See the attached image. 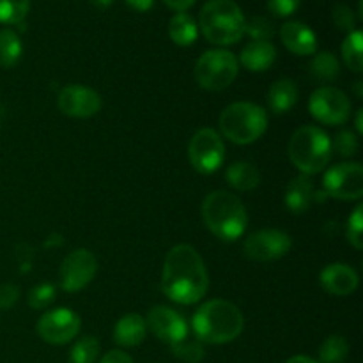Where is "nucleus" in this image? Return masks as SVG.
Returning <instances> with one entry per match:
<instances>
[{"instance_id":"2","label":"nucleus","mask_w":363,"mask_h":363,"mask_svg":"<svg viewBox=\"0 0 363 363\" xmlns=\"http://www.w3.org/2000/svg\"><path fill=\"white\" fill-rule=\"evenodd\" d=\"M245 326L243 314L234 303L211 300L202 305L191 319V328L201 342L227 344L241 335Z\"/></svg>"},{"instance_id":"39","label":"nucleus","mask_w":363,"mask_h":363,"mask_svg":"<svg viewBox=\"0 0 363 363\" xmlns=\"http://www.w3.org/2000/svg\"><path fill=\"white\" fill-rule=\"evenodd\" d=\"M170 9L177 11V13H184L186 9H190L197 0H163Z\"/></svg>"},{"instance_id":"13","label":"nucleus","mask_w":363,"mask_h":363,"mask_svg":"<svg viewBox=\"0 0 363 363\" xmlns=\"http://www.w3.org/2000/svg\"><path fill=\"white\" fill-rule=\"evenodd\" d=\"M82 321L71 308H55L41 315L38 321V335L45 342L53 346H62L71 342L80 332Z\"/></svg>"},{"instance_id":"12","label":"nucleus","mask_w":363,"mask_h":363,"mask_svg":"<svg viewBox=\"0 0 363 363\" xmlns=\"http://www.w3.org/2000/svg\"><path fill=\"white\" fill-rule=\"evenodd\" d=\"M98 272V259L94 257L87 248H78L73 250L62 261L59 269L60 287L67 293H77L85 289Z\"/></svg>"},{"instance_id":"41","label":"nucleus","mask_w":363,"mask_h":363,"mask_svg":"<svg viewBox=\"0 0 363 363\" xmlns=\"http://www.w3.org/2000/svg\"><path fill=\"white\" fill-rule=\"evenodd\" d=\"M286 363H319L318 360H314V358H308V357H293L289 358Z\"/></svg>"},{"instance_id":"28","label":"nucleus","mask_w":363,"mask_h":363,"mask_svg":"<svg viewBox=\"0 0 363 363\" xmlns=\"http://www.w3.org/2000/svg\"><path fill=\"white\" fill-rule=\"evenodd\" d=\"M30 9V0H0V23L21 25Z\"/></svg>"},{"instance_id":"21","label":"nucleus","mask_w":363,"mask_h":363,"mask_svg":"<svg viewBox=\"0 0 363 363\" xmlns=\"http://www.w3.org/2000/svg\"><path fill=\"white\" fill-rule=\"evenodd\" d=\"M298 101V87L293 80H277L268 91V105L272 112L287 113Z\"/></svg>"},{"instance_id":"7","label":"nucleus","mask_w":363,"mask_h":363,"mask_svg":"<svg viewBox=\"0 0 363 363\" xmlns=\"http://www.w3.org/2000/svg\"><path fill=\"white\" fill-rule=\"evenodd\" d=\"M238 60L227 50H208L195 64V80L206 91H223L238 77Z\"/></svg>"},{"instance_id":"42","label":"nucleus","mask_w":363,"mask_h":363,"mask_svg":"<svg viewBox=\"0 0 363 363\" xmlns=\"http://www.w3.org/2000/svg\"><path fill=\"white\" fill-rule=\"evenodd\" d=\"M92 6L99 7V9H106V7H110L113 4V0H91Z\"/></svg>"},{"instance_id":"26","label":"nucleus","mask_w":363,"mask_h":363,"mask_svg":"<svg viewBox=\"0 0 363 363\" xmlns=\"http://www.w3.org/2000/svg\"><path fill=\"white\" fill-rule=\"evenodd\" d=\"M362 43L363 35L360 30H353L347 34L342 43V57L346 66L354 73H362L363 69V57H362Z\"/></svg>"},{"instance_id":"16","label":"nucleus","mask_w":363,"mask_h":363,"mask_svg":"<svg viewBox=\"0 0 363 363\" xmlns=\"http://www.w3.org/2000/svg\"><path fill=\"white\" fill-rule=\"evenodd\" d=\"M319 284L333 296H350L358 287V273L342 262L328 264L319 275Z\"/></svg>"},{"instance_id":"5","label":"nucleus","mask_w":363,"mask_h":363,"mask_svg":"<svg viewBox=\"0 0 363 363\" xmlns=\"http://www.w3.org/2000/svg\"><path fill=\"white\" fill-rule=\"evenodd\" d=\"M332 140L318 126H301L293 133L289 142V158L303 176H314L332 160Z\"/></svg>"},{"instance_id":"24","label":"nucleus","mask_w":363,"mask_h":363,"mask_svg":"<svg viewBox=\"0 0 363 363\" xmlns=\"http://www.w3.org/2000/svg\"><path fill=\"white\" fill-rule=\"evenodd\" d=\"M311 74L318 82H330L337 80L340 74V64L337 57L330 52H319L311 62Z\"/></svg>"},{"instance_id":"9","label":"nucleus","mask_w":363,"mask_h":363,"mask_svg":"<svg viewBox=\"0 0 363 363\" xmlns=\"http://www.w3.org/2000/svg\"><path fill=\"white\" fill-rule=\"evenodd\" d=\"M312 117L326 126H339L350 119L351 101L342 91L335 87H319L308 99Z\"/></svg>"},{"instance_id":"6","label":"nucleus","mask_w":363,"mask_h":363,"mask_svg":"<svg viewBox=\"0 0 363 363\" xmlns=\"http://www.w3.org/2000/svg\"><path fill=\"white\" fill-rule=\"evenodd\" d=\"M266 128H268V113L255 103H233L220 116V130L223 137L234 144H254L264 135Z\"/></svg>"},{"instance_id":"4","label":"nucleus","mask_w":363,"mask_h":363,"mask_svg":"<svg viewBox=\"0 0 363 363\" xmlns=\"http://www.w3.org/2000/svg\"><path fill=\"white\" fill-rule=\"evenodd\" d=\"M243 11L234 0H209L199 14V28L209 43L229 46L245 35Z\"/></svg>"},{"instance_id":"43","label":"nucleus","mask_w":363,"mask_h":363,"mask_svg":"<svg viewBox=\"0 0 363 363\" xmlns=\"http://www.w3.org/2000/svg\"><path fill=\"white\" fill-rule=\"evenodd\" d=\"M362 113H363V110H358V112H357V130H358V133H363V124H362Z\"/></svg>"},{"instance_id":"31","label":"nucleus","mask_w":363,"mask_h":363,"mask_svg":"<svg viewBox=\"0 0 363 363\" xmlns=\"http://www.w3.org/2000/svg\"><path fill=\"white\" fill-rule=\"evenodd\" d=\"M55 286H52V284L48 282H43L30 289V293H28V305H30L32 308H35V311L48 308L50 305L55 301Z\"/></svg>"},{"instance_id":"10","label":"nucleus","mask_w":363,"mask_h":363,"mask_svg":"<svg viewBox=\"0 0 363 363\" xmlns=\"http://www.w3.org/2000/svg\"><path fill=\"white\" fill-rule=\"evenodd\" d=\"M325 194L339 201H358L363 195V167L346 162L332 167L323 179Z\"/></svg>"},{"instance_id":"1","label":"nucleus","mask_w":363,"mask_h":363,"mask_svg":"<svg viewBox=\"0 0 363 363\" xmlns=\"http://www.w3.org/2000/svg\"><path fill=\"white\" fill-rule=\"evenodd\" d=\"M209 277L199 252L190 245H177L163 262L162 289L169 300L194 305L206 296Z\"/></svg>"},{"instance_id":"27","label":"nucleus","mask_w":363,"mask_h":363,"mask_svg":"<svg viewBox=\"0 0 363 363\" xmlns=\"http://www.w3.org/2000/svg\"><path fill=\"white\" fill-rule=\"evenodd\" d=\"M350 353V344L344 337L332 335L319 347V358L323 363H342Z\"/></svg>"},{"instance_id":"34","label":"nucleus","mask_w":363,"mask_h":363,"mask_svg":"<svg viewBox=\"0 0 363 363\" xmlns=\"http://www.w3.org/2000/svg\"><path fill=\"white\" fill-rule=\"evenodd\" d=\"M346 234H347V241H350L351 245H353L357 250H362L363 248V206H358L357 209L353 211V215L350 216V220H347V229H346Z\"/></svg>"},{"instance_id":"35","label":"nucleus","mask_w":363,"mask_h":363,"mask_svg":"<svg viewBox=\"0 0 363 363\" xmlns=\"http://www.w3.org/2000/svg\"><path fill=\"white\" fill-rule=\"evenodd\" d=\"M333 23L340 28V30L353 32L354 25H357V18H354V13L351 11V7H347L346 4H337L332 11Z\"/></svg>"},{"instance_id":"32","label":"nucleus","mask_w":363,"mask_h":363,"mask_svg":"<svg viewBox=\"0 0 363 363\" xmlns=\"http://www.w3.org/2000/svg\"><path fill=\"white\" fill-rule=\"evenodd\" d=\"M172 353L176 354V358L186 362V363H199L204 358V347L197 340H181V342L174 344Z\"/></svg>"},{"instance_id":"19","label":"nucleus","mask_w":363,"mask_h":363,"mask_svg":"<svg viewBox=\"0 0 363 363\" xmlns=\"http://www.w3.org/2000/svg\"><path fill=\"white\" fill-rule=\"evenodd\" d=\"M145 335H147V325H145V319L138 314L124 315L113 328V340L117 346L123 347L140 346Z\"/></svg>"},{"instance_id":"20","label":"nucleus","mask_w":363,"mask_h":363,"mask_svg":"<svg viewBox=\"0 0 363 363\" xmlns=\"http://www.w3.org/2000/svg\"><path fill=\"white\" fill-rule=\"evenodd\" d=\"M315 201L314 183L308 176H298L289 183L286 190V206L291 213L294 215H301V213L308 211L312 202Z\"/></svg>"},{"instance_id":"37","label":"nucleus","mask_w":363,"mask_h":363,"mask_svg":"<svg viewBox=\"0 0 363 363\" xmlns=\"http://www.w3.org/2000/svg\"><path fill=\"white\" fill-rule=\"evenodd\" d=\"M20 298V289H18L14 284H4L0 286V308L6 311V308H11Z\"/></svg>"},{"instance_id":"11","label":"nucleus","mask_w":363,"mask_h":363,"mask_svg":"<svg viewBox=\"0 0 363 363\" xmlns=\"http://www.w3.org/2000/svg\"><path fill=\"white\" fill-rule=\"evenodd\" d=\"M293 247V240L287 233L277 229H264L250 234L243 243L245 257L257 262L279 261Z\"/></svg>"},{"instance_id":"8","label":"nucleus","mask_w":363,"mask_h":363,"mask_svg":"<svg viewBox=\"0 0 363 363\" xmlns=\"http://www.w3.org/2000/svg\"><path fill=\"white\" fill-rule=\"evenodd\" d=\"M188 158L197 172H216L225 158V145H223L222 137L211 128L199 130L188 145Z\"/></svg>"},{"instance_id":"3","label":"nucleus","mask_w":363,"mask_h":363,"mask_svg":"<svg viewBox=\"0 0 363 363\" xmlns=\"http://www.w3.org/2000/svg\"><path fill=\"white\" fill-rule=\"evenodd\" d=\"M206 227L222 241H236L245 234L248 215L243 202L230 191H213L202 202Z\"/></svg>"},{"instance_id":"18","label":"nucleus","mask_w":363,"mask_h":363,"mask_svg":"<svg viewBox=\"0 0 363 363\" xmlns=\"http://www.w3.org/2000/svg\"><path fill=\"white\" fill-rule=\"evenodd\" d=\"M240 60L245 69L262 73L275 64L277 50L269 41H250L241 50Z\"/></svg>"},{"instance_id":"23","label":"nucleus","mask_w":363,"mask_h":363,"mask_svg":"<svg viewBox=\"0 0 363 363\" xmlns=\"http://www.w3.org/2000/svg\"><path fill=\"white\" fill-rule=\"evenodd\" d=\"M169 35L177 46H191L199 38V25L188 13H177L169 23Z\"/></svg>"},{"instance_id":"22","label":"nucleus","mask_w":363,"mask_h":363,"mask_svg":"<svg viewBox=\"0 0 363 363\" xmlns=\"http://www.w3.org/2000/svg\"><path fill=\"white\" fill-rule=\"evenodd\" d=\"M227 183L240 191L254 190L261 183V174L254 163L248 162H236L227 169L225 172Z\"/></svg>"},{"instance_id":"25","label":"nucleus","mask_w":363,"mask_h":363,"mask_svg":"<svg viewBox=\"0 0 363 363\" xmlns=\"http://www.w3.org/2000/svg\"><path fill=\"white\" fill-rule=\"evenodd\" d=\"M23 46H21L20 35L11 28L0 30V66L13 67L20 60Z\"/></svg>"},{"instance_id":"40","label":"nucleus","mask_w":363,"mask_h":363,"mask_svg":"<svg viewBox=\"0 0 363 363\" xmlns=\"http://www.w3.org/2000/svg\"><path fill=\"white\" fill-rule=\"evenodd\" d=\"M126 4L131 7V9L138 11V13H145V11L152 9L155 0H126Z\"/></svg>"},{"instance_id":"15","label":"nucleus","mask_w":363,"mask_h":363,"mask_svg":"<svg viewBox=\"0 0 363 363\" xmlns=\"http://www.w3.org/2000/svg\"><path fill=\"white\" fill-rule=\"evenodd\" d=\"M145 325L162 342H167L169 346L188 339V325L184 318L179 312L165 307V305L151 308L147 319H145Z\"/></svg>"},{"instance_id":"29","label":"nucleus","mask_w":363,"mask_h":363,"mask_svg":"<svg viewBox=\"0 0 363 363\" xmlns=\"http://www.w3.org/2000/svg\"><path fill=\"white\" fill-rule=\"evenodd\" d=\"M99 354V342L96 337H82L69 353V363H96Z\"/></svg>"},{"instance_id":"33","label":"nucleus","mask_w":363,"mask_h":363,"mask_svg":"<svg viewBox=\"0 0 363 363\" xmlns=\"http://www.w3.org/2000/svg\"><path fill=\"white\" fill-rule=\"evenodd\" d=\"M332 151H335L340 158H351L358 151V137L350 130L339 131L332 142Z\"/></svg>"},{"instance_id":"14","label":"nucleus","mask_w":363,"mask_h":363,"mask_svg":"<svg viewBox=\"0 0 363 363\" xmlns=\"http://www.w3.org/2000/svg\"><path fill=\"white\" fill-rule=\"evenodd\" d=\"M59 110L67 117L74 119H89L101 110V96L91 87L84 85H67L60 91L57 98Z\"/></svg>"},{"instance_id":"17","label":"nucleus","mask_w":363,"mask_h":363,"mask_svg":"<svg viewBox=\"0 0 363 363\" xmlns=\"http://www.w3.org/2000/svg\"><path fill=\"white\" fill-rule=\"evenodd\" d=\"M280 39L289 52L296 55H314L318 52V38L308 25L301 21H287L280 28Z\"/></svg>"},{"instance_id":"30","label":"nucleus","mask_w":363,"mask_h":363,"mask_svg":"<svg viewBox=\"0 0 363 363\" xmlns=\"http://www.w3.org/2000/svg\"><path fill=\"white\" fill-rule=\"evenodd\" d=\"M245 34L254 41H269L275 35V25L264 16H254L245 23Z\"/></svg>"},{"instance_id":"38","label":"nucleus","mask_w":363,"mask_h":363,"mask_svg":"<svg viewBox=\"0 0 363 363\" xmlns=\"http://www.w3.org/2000/svg\"><path fill=\"white\" fill-rule=\"evenodd\" d=\"M99 363H133V360H131L130 354H126L124 351L113 350V351H108Z\"/></svg>"},{"instance_id":"36","label":"nucleus","mask_w":363,"mask_h":363,"mask_svg":"<svg viewBox=\"0 0 363 363\" xmlns=\"http://www.w3.org/2000/svg\"><path fill=\"white\" fill-rule=\"evenodd\" d=\"M300 4L301 0H268V9L272 11L275 16L286 18L291 16L293 13H296Z\"/></svg>"}]
</instances>
